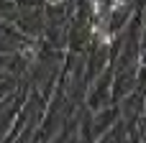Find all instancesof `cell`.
<instances>
[{
	"instance_id": "1",
	"label": "cell",
	"mask_w": 146,
	"mask_h": 143,
	"mask_svg": "<svg viewBox=\"0 0 146 143\" xmlns=\"http://www.w3.org/2000/svg\"><path fill=\"white\" fill-rule=\"evenodd\" d=\"M51 3H62V0H51Z\"/></svg>"
}]
</instances>
